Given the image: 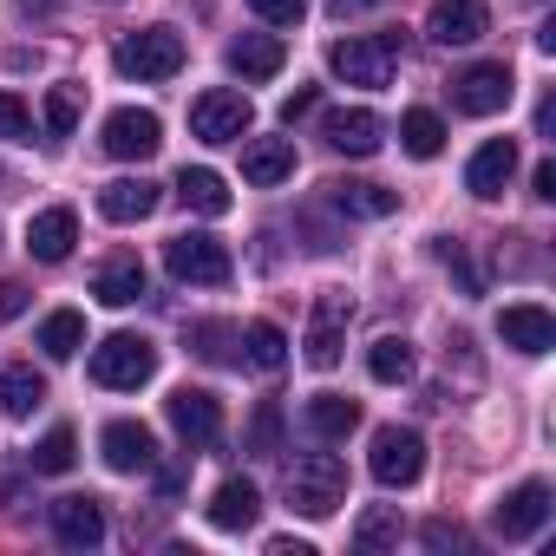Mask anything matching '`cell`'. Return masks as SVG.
<instances>
[{
    "label": "cell",
    "mask_w": 556,
    "mask_h": 556,
    "mask_svg": "<svg viewBox=\"0 0 556 556\" xmlns=\"http://www.w3.org/2000/svg\"><path fill=\"white\" fill-rule=\"evenodd\" d=\"M549 131H556V99L536 105V138H549Z\"/></svg>",
    "instance_id": "obj_45"
},
{
    "label": "cell",
    "mask_w": 556,
    "mask_h": 556,
    "mask_svg": "<svg viewBox=\"0 0 556 556\" xmlns=\"http://www.w3.org/2000/svg\"><path fill=\"white\" fill-rule=\"evenodd\" d=\"M255 517H262V491H255L249 478H223V484H216V497H210V523L236 536V530H249Z\"/></svg>",
    "instance_id": "obj_23"
},
{
    "label": "cell",
    "mask_w": 556,
    "mask_h": 556,
    "mask_svg": "<svg viewBox=\"0 0 556 556\" xmlns=\"http://www.w3.org/2000/svg\"><path fill=\"white\" fill-rule=\"evenodd\" d=\"M242 361H249L255 374H282V361H289V334L275 328V321H249V328H242Z\"/></svg>",
    "instance_id": "obj_28"
},
{
    "label": "cell",
    "mask_w": 556,
    "mask_h": 556,
    "mask_svg": "<svg viewBox=\"0 0 556 556\" xmlns=\"http://www.w3.org/2000/svg\"><path fill=\"white\" fill-rule=\"evenodd\" d=\"M400 144H406V157H439L445 151V118L439 112H406L400 118Z\"/></svg>",
    "instance_id": "obj_32"
},
{
    "label": "cell",
    "mask_w": 556,
    "mask_h": 556,
    "mask_svg": "<svg viewBox=\"0 0 556 556\" xmlns=\"http://www.w3.org/2000/svg\"><path fill=\"white\" fill-rule=\"evenodd\" d=\"M242 177H249L255 190L295 177V144H289V138H249V144H242Z\"/></svg>",
    "instance_id": "obj_21"
},
{
    "label": "cell",
    "mask_w": 556,
    "mask_h": 556,
    "mask_svg": "<svg viewBox=\"0 0 556 556\" xmlns=\"http://www.w3.org/2000/svg\"><path fill=\"white\" fill-rule=\"evenodd\" d=\"M53 536H60L66 549H99V543H105V510H99V497H60V504H53Z\"/></svg>",
    "instance_id": "obj_19"
},
{
    "label": "cell",
    "mask_w": 556,
    "mask_h": 556,
    "mask_svg": "<svg viewBox=\"0 0 556 556\" xmlns=\"http://www.w3.org/2000/svg\"><path fill=\"white\" fill-rule=\"evenodd\" d=\"M14 315H27V289L21 282H0V321H14Z\"/></svg>",
    "instance_id": "obj_41"
},
{
    "label": "cell",
    "mask_w": 556,
    "mask_h": 556,
    "mask_svg": "<svg viewBox=\"0 0 556 556\" xmlns=\"http://www.w3.org/2000/svg\"><path fill=\"white\" fill-rule=\"evenodd\" d=\"M73 458H79V439H73V426H53V432L34 445V471H47V478L73 471Z\"/></svg>",
    "instance_id": "obj_33"
},
{
    "label": "cell",
    "mask_w": 556,
    "mask_h": 556,
    "mask_svg": "<svg viewBox=\"0 0 556 556\" xmlns=\"http://www.w3.org/2000/svg\"><path fill=\"white\" fill-rule=\"evenodd\" d=\"M151 210H157V184L151 177H118V184L99 190V216L105 223H144Z\"/></svg>",
    "instance_id": "obj_22"
},
{
    "label": "cell",
    "mask_w": 556,
    "mask_h": 556,
    "mask_svg": "<svg viewBox=\"0 0 556 556\" xmlns=\"http://www.w3.org/2000/svg\"><path fill=\"white\" fill-rule=\"evenodd\" d=\"M328 203L341 210V216H367V223H380V216H393L400 210V190H387V184H328Z\"/></svg>",
    "instance_id": "obj_26"
},
{
    "label": "cell",
    "mask_w": 556,
    "mask_h": 556,
    "mask_svg": "<svg viewBox=\"0 0 556 556\" xmlns=\"http://www.w3.org/2000/svg\"><path fill=\"white\" fill-rule=\"evenodd\" d=\"M151 374H157V348H151L144 334H112V341L92 348V380L112 387V393H131V387H144Z\"/></svg>",
    "instance_id": "obj_6"
},
{
    "label": "cell",
    "mask_w": 556,
    "mask_h": 556,
    "mask_svg": "<svg viewBox=\"0 0 556 556\" xmlns=\"http://www.w3.org/2000/svg\"><path fill=\"white\" fill-rule=\"evenodd\" d=\"M249 8L268 21V27H302V14H308V0H249Z\"/></svg>",
    "instance_id": "obj_38"
},
{
    "label": "cell",
    "mask_w": 556,
    "mask_h": 556,
    "mask_svg": "<svg viewBox=\"0 0 556 556\" xmlns=\"http://www.w3.org/2000/svg\"><path fill=\"white\" fill-rule=\"evenodd\" d=\"M47 406V380L34 367H0V413L8 419H27Z\"/></svg>",
    "instance_id": "obj_27"
},
{
    "label": "cell",
    "mask_w": 556,
    "mask_h": 556,
    "mask_svg": "<svg viewBox=\"0 0 556 556\" xmlns=\"http://www.w3.org/2000/svg\"><path fill=\"white\" fill-rule=\"evenodd\" d=\"M321 138H328V151H341V157H374L380 138H387V125H380L367 105H341V112L321 118Z\"/></svg>",
    "instance_id": "obj_13"
},
{
    "label": "cell",
    "mask_w": 556,
    "mask_h": 556,
    "mask_svg": "<svg viewBox=\"0 0 556 556\" xmlns=\"http://www.w3.org/2000/svg\"><path fill=\"white\" fill-rule=\"evenodd\" d=\"M92 295H99L105 308H131V302H144V262H138V255H112V262H99V268H92Z\"/></svg>",
    "instance_id": "obj_20"
},
{
    "label": "cell",
    "mask_w": 556,
    "mask_h": 556,
    "mask_svg": "<svg viewBox=\"0 0 556 556\" xmlns=\"http://www.w3.org/2000/svg\"><path fill=\"white\" fill-rule=\"evenodd\" d=\"M341 497H348V465L334 452H308V458L289 465V504L302 517H334Z\"/></svg>",
    "instance_id": "obj_1"
},
{
    "label": "cell",
    "mask_w": 556,
    "mask_h": 556,
    "mask_svg": "<svg viewBox=\"0 0 556 556\" xmlns=\"http://www.w3.org/2000/svg\"><path fill=\"white\" fill-rule=\"evenodd\" d=\"M367 471H374L387 491L419 484V471H426V439H419L413 426H380V432H374V458H367Z\"/></svg>",
    "instance_id": "obj_7"
},
{
    "label": "cell",
    "mask_w": 556,
    "mask_h": 556,
    "mask_svg": "<svg viewBox=\"0 0 556 556\" xmlns=\"http://www.w3.org/2000/svg\"><path fill=\"white\" fill-rule=\"evenodd\" d=\"M47 131L53 138H73L79 131V86H53L47 92Z\"/></svg>",
    "instance_id": "obj_35"
},
{
    "label": "cell",
    "mask_w": 556,
    "mask_h": 556,
    "mask_svg": "<svg viewBox=\"0 0 556 556\" xmlns=\"http://www.w3.org/2000/svg\"><path fill=\"white\" fill-rule=\"evenodd\" d=\"M255 125V112H249V99L242 92H223V86H210V92H197L190 99V131L203 138V144H242V131Z\"/></svg>",
    "instance_id": "obj_8"
},
{
    "label": "cell",
    "mask_w": 556,
    "mask_h": 556,
    "mask_svg": "<svg viewBox=\"0 0 556 556\" xmlns=\"http://www.w3.org/2000/svg\"><path fill=\"white\" fill-rule=\"evenodd\" d=\"M99 452H105V465L125 471V478L157 465V439H151V426H138V419H112V426L99 432Z\"/></svg>",
    "instance_id": "obj_15"
},
{
    "label": "cell",
    "mask_w": 556,
    "mask_h": 556,
    "mask_svg": "<svg viewBox=\"0 0 556 556\" xmlns=\"http://www.w3.org/2000/svg\"><path fill=\"white\" fill-rule=\"evenodd\" d=\"M190 341H197V354H203V361H223V341H229V328H216V321H197V328H190Z\"/></svg>",
    "instance_id": "obj_40"
},
{
    "label": "cell",
    "mask_w": 556,
    "mask_h": 556,
    "mask_svg": "<svg viewBox=\"0 0 556 556\" xmlns=\"http://www.w3.org/2000/svg\"><path fill=\"white\" fill-rule=\"evenodd\" d=\"M73 242H79V216H73L66 203L40 210V216L27 223V255H34V262H66Z\"/></svg>",
    "instance_id": "obj_18"
},
{
    "label": "cell",
    "mask_w": 556,
    "mask_h": 556,
    "mask_svg": "<svg viewBox=\"0 0 556 556\" xmlns=\"http://www.w3.org/2000/svg\"><path fill=\"white\" fill-rule=\"evenodd\" d=\"M348 321H354V295H348V289H321V295H315V315H308V341H302V361H308L315 374H334V367H341Z\"/></svg>",
    "instance_id": "obj_4"
},
{
    "label": "cell",
    "mask_w": 556,
    "mask_h": 556,
    "mask_svg": "<svg viewBox=\"0 0 556 556\" xmlns=\"http://www.w3.org/2000/svg\"><path fill=\"white\" fill-rule=\"evenodd\" d=\"M334 14H361V8H387V0H328Z\"/></svg>",
    "instance_id": "obj_46"
},
{
    "label": "cell",
    "mask_w": 556,
    "mask_h": 556,
    "mask_svg": "<svg viewBox=\"0 0 556 556\" xmlns=\"http://www.w3.org/2000/svg\"><path fill=\"white\" fill-rule=\"evenodd\" d=\"M510 99H517V79H510V66H504V60L465 66V73L452 79V105H458L465 118H491V112H504Z\"/></svg>",
    "instance_id": "obj_10"
},
{
    "label": "cell",
    "mask_w": 556,
    "mask_h": 556,
    "mask_svg": "<svg viewBox=\"0 0 556 556\" xmlns=\"http://www.w3.org/2000/svg\"><path fill=\"white\" fill-rule=\"evenodd\" d=\"M268 556H315V549H308V543H295V536H275V543H268Z\"/></svg>",
    "instance_id": "obj_44"
},
{
    "label": "cell",
    "mask_w": 556,
    "mask_h": 556,
    "mask_svg": "<svg viewBox=\"0 0 556 556\" xmlns=\"http://www.w3.org/2000/svg\"><path fill=\"white\" fill-rule=\"evenodd\" d=\"M99 144H105V157H118V164H144V157H157V144H164V118L144 112V105H118V112L105 118Z\"/></svg>",
    "instance_id": "obj_9"
},
{
    "label": "cell",
    "mask_w": 556,
    "mask_h": 556,
    "mask_svg": "<svg viewBox=\"0 0 556 556\" xmlns=\"http://www.w3.org/2000/svg\"><path fill=\"white\" fill-rule=\"evenodd\" d=\"M367 374H374L380 387H406V380H413V348H406L400 334H380V341L367 348Z\"/></svg>",
    "instance_id": "obj_31"
},
{
    "label": "cell",
    "mask_w": 556,
    "mask_h": 556,
    "mask_svg": "<svg viewBox=\"0 0 556 556\" xmlns=\"http://www.w3.org/2000/svg\"><path fill=\"white\" fill-rule=\"evenodd\" d=\"M0 131H8V138H21V144H34V112H27L14 92H0Z\"/></svg>",
    "instance_id": "obj_37"
},
{
    "label": "cell",
    "mask_w": 556,
    "mask_h": 556,
    "mask_svg": "<svg viewBox=\"0 0 556 556\" xmlns=\"http://www.w3.org/2000/svg\"><path fill=\"white\" fill-rule=\"evenodd\" d=\"M249 452H255V458H275V452H282V413H275V406L255 413V426H249Z\"/></svg>",
    "instance_id": "obj_36"
},
{
    "label": "cell",
    "mask_w": 556,
    "mask_h": 556,
    "mask_svg": "<svg viewBox=\"0 0 556 556\" xmlns=\"http://www.w3.org/2000/svg\"><path fill=\"white\" fill-rule=\"evenodd\" d=\"M177 197H184L197 216H223V210H229V184H223L216 170H203V164H197V170H190V164L177 170Z\"/></svg>",
    "instance_id": "obj_29"
},
{
    "label": "cell",
    "mask_w": 556,
    "mask_h": 556,
    "mask_svg": "<svg viewBox=\"0 0 556 556\" xmlns=\"http://www.w3.org/2000/svg\"><path fill=\"white\" fill-rule=\"evenodd\" d=\"M426 543H432V549H458L465 530H458V523H426Z\"/></svg>",
    "instance_id": "obj_42"
},
{
    "label": "cell",
    "mask_w": 556,
    "mask_h": 556,
    "mask_svg": "<svg viewBox=\"0 0 556 556\" xmlns=\"http://www.w3.org/2000/svg\"><path fill=\"white\" fill-rule=\"evenodd\" d=\"M0 197H8V170H0Z\"/></svg>",
    "instance_id": "obj_47"
},
{
    "label": "cell",
    "mask_w": 556,
    "mask_h": 556,
    "mask_svg": "<svg viewBox=\"0 0 556 556\" xmlns=\"http://www.w3.org/2000/svg\"><path fill=\"white\" fill-rule=\"evenodd\" d=\"M354 543H361V549H387V543H400V510H393V504L367 510V517L354 523Z\"/></svg>",
    "instance_id": "obj_34"
},
{
    "label": "cell",
    "mask_w": 556,
    "mask_h": 556,
    "mask_svg": "<svg viewBox=\"0 0 556 556\" xmlns=\"http://www.w3.org/2000/svg\"><path fill=\"white\" fill-rule=\"evenodd\" d=\"M282 40H275V34H242V40H229V73L236 79H275V73H282Z\"/></svg>",
    "instance_id": "obj_24"
},
{
    "label": "cell",
    "mask_w": 556,
    "mask_h": 556,
    "mask_svg": "<svg viewBox=\"0 0 556 556\" xmlns=\"http://www.w3.org/2000/svg\"><path fill=\"white\" fill-rule=\"evenodd\" d=\"M164 413H170L177 439L197 445V452H210V445L223 439V400H216L210 387H177V393L164 400Z\"/></svg>",
    "instance_id": "obj_11"
},
{
    "label": "cell",
    "mask_w": 556,
    "mask_h": 556,
    "mask_svg": "<svg viewBox=\"0 0 556 556\" xmlns=\"http://www.w3.org/2000/svg\"><path fill=\"white\" fill-rule=\"evenodd\" d=\"M164 262H170V275H177V282H197V289H223L229 275H236L229 249H223L216 236H203V229H184V236H170V242H164Z\"/></svg>",
    "instance_id": "obj_5"
},
{
    "label": "cell",
    "mask_w": 556,
    "mask_h": 556,
    "mask_svg": "<svg viewBox=\"0 0 556 556\" xmlns=\"http://www.w3.org/2000/svg\"><path fill=\"white\" fill-rule=\"evenodd\" d=\"M510 177H517V144H510V138L478 144V157L465 164V190H471V197H484V203H491V197H504V184H510Z\"/></svg>",
    "instance_id": "obj_17"
},
{
    "label": "cell",
    "mask_w": 556,
    "mask_h": 556,
    "mask_svg": "<svg viewBox=\"0 0 556 556\" xmlns=\"http://www.w3.org/2000/svg\"><path fill=\"white\" fill-rule=\"evenodd\" d=\"M118 73L125 79H144V86L177 79L184 73V34L177 27H138V34H125L118 40Z\"/></svg>",
    "instance_id": "obj_2"
},
{
    "label": "cell",
    "mask_w": 556,
    "mask_h": 556,
    "mask_svg": "<svg viewBox=\"0 0 556 556\" xmlns=\"http://www.w3.org/2000/svg\"><path fill=\"white\" fill-rule=\"evenodd\" d=\"M549 523V484L543 478H523L517 491H504V504L491 510V530L504 536V543H523V536H536Z\"/></svg>",
    "instance_id": "obj_12"
},
{
    "label": "cell",
    "mask_w": 556,
    "mask_h": 556,
    "mask_svg": "<svg viewBox=\"0 0 556 556\" xmlns=\"http://www.w3.org/2000/svg\"><path fill=\"white\" fill-rule=\"evenodd\" d=\"M484 27H491L484 0H439V8L426 14V34L439 47H471V40H484Z\"/></svg>",
    "instance_id": "obj_16"
},
{
    "label": "cell",
    "mask_w": 556,
    "mask_h": 556,
    "mask_svg": "<svg viewBox=\"0 0 556 556\" xmlns=\"http://www.w3.org/2000/svg\"><path fill=\"white\" fill-rule=\"evenodd\" d=\"M393 60H400V34H380V40L348 34V40L328 47V73L348 79V86H367V92H380L393 79Z\"/></svg>",
    "instance_id": "obj_3"
},
{
    "label": "cell",
    "mask_w": 556,
    "mask_h": 556,
    "mask_svg": "<svg viewBox=\"0 0 556 556\" xmlns=\"http://www.w3.org/2000/svg\"><path fill=\"white\" fill-rule=\"evenodd\" d=\"M530 190H536V197H543V203H549V197H556V164H549V157H543V164H536V170H530Z\"/></svg>",
    "instance_id": "obj_43"
},
{
    "label": "cell",
    "mask_w": 556,
    "mask_h": 556,
    "mask_svg": "<svg viewBox=\"0 0 556 556\" xmlns=\"http://www.w3.org/2000/svg\"><path fill=\"white\" fill-rule=\"evenodd\" d=\"M315 105H321V92H315V86H295V92L282 99V125H302Z\"/></svg>",
    "instance_id": "obj_39"
},
{
    "label": "cell",
    "mask_w": 556,
    "mask_h": 556,
    "mask_svg": "<svg viewBox=\"0 0 556 556\" xmlns=\"http://www.w3.org/2000/svg\"><path fill=\"white\" fill-rule=\"evenodd\" d=\"M497 341L536 361V354H549V348H556V321H549V308H543V302H510V308L497 315Z\"/></svg>",
    "instance_id": "obj_14"
},
{
    "label": "cell",
    "mask_w": 556,
    "mask_h": 556,
    "mask_svg": "<svg viewBox=\"0 0 556 556\" xmlns=\"http://www.w3.org/2000/svg\"><path fill=\"white\" fill-rule=\"evenodd\" d=\"M86 348V315L79 308H53L47 321H40V354L47 361H73Z\"/></svg>",
    "instance_id": "obj_30"
},
{
    "label": "cell",
    "mask_w": 556,
    "mask_h": 556,
    "mask_svg": "<svg viewBox=\"0 0 556 556\" xmlns=\"http://www.w3.org/2000/svg\"><path fill=\"white\" fill-rule=\"evenodd\" d=\"M302 426H308L321 445H334V439H348V432L361 426V400H348V393H315L308 413H302Z\"/></svg>",
    "instance_id": "obj_25"
}]
</instances>
